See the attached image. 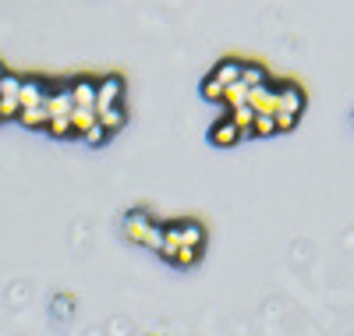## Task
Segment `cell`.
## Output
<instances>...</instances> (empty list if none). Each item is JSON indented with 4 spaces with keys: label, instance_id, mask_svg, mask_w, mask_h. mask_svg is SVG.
Here are the masks:
<instances>
[{
    "label": "cell",
    "instance_id": "6da1fadb",
    "mask_svg": "<svg viewBox=\"0 0 354 336\" xmlns=\"http://www.w3.org/2000/svg\"><path fill=\"white\" fill-rule=\"evenodd\" d=\"M124 234H128L131 244H142V248H153V252H160V244H163V227L149 216V209H135V212H128Z\"/></svg>",
    "mask_w": 354,
    "mask_h": 336
},
{
    "label": "cell",
    "instance_id": "7a4b0ae2",
    "mask_svg": "<svg viewBox=\"0 0 354 336\" xmlns=\"http://www.w3.org/2000/svg\"><path fill=\"white\" fill-rule=\"evenodd\" d=\"M124 78L121 75H106L96 82V113L113 110V106H124Z\"/></svg>",
    "mask_w": 354,
    "mask_h": 336
},
{
    "label": "cell",
    "instance_id": "3957f363",
    "mask_svg": "<svg viewBox=\"0 0 354 336\" xmlns=\"http://www.w3.org/2000/svg\"><path fill=\"white\" fill-rule=\"evenodd\" d=\"M301 110H305V88L294 82H280L277 85V113L301 117Z\"/></svg>",
    "mask_w": 354,
    "mask_h": 336
},
{
    "label": "cell",
    "instance_id": "277c9868",
    "mask_svg": "<svg viewBox=\"0 0 354 336\" xmlns=\"http://www.w3.org/2000/svg\"><path fill=\"white\" fill-rule=\"evenodd\" d=\"M170 227H174L177 241H181V248H198V252H205V227H202L198 220H174Z\"/></svg>",
    "mask_w": 354,
    "mask_h": 336
},
{
    "label": "cell",
    "instance_id": "5b68a950",
    "mask_svg": "<svg viewBox=\"0 0 354 336\" xmlns=\"http://www.w3.org/2000/svg\"><path fill=\"white\" fill-rule=\"evenodd\" d=\"M46 96H50V88H46V82H43V78H21V93H18L21 110L46 106Z\"/></svg>",
    "mask_w": 354,
    "mask_h": 336
},
{
    "label": "cell",
    "instance_id": "8992f818",
    "mask_svg": "<svg viewBox=\"0 0 354 336\" xmlns=\"http://www.w3.org/2000/svg\"><path fill=\"white\" fill-rule=\"evenodd\" d=\"M248 106L255 110V117H277V85H262V88H252Z\"/></svg>",
    "mask_w": 354,
    "mask_h": 336
},
{
    "label": "cell",
    "instance_id": "52a82bcc",
    "mask_svg": "<svg viewBox=\"0 0 354 336\" xmlns=\"http://www.w3.org/2000/svg\"><path fill=\"white\" fill-rule=\"evenodd\" d=\"M241 138H245V135L230 124V117H220V120H213V124H209V142H213L216 149H230V145H238Z\"/></svg>",
    "mask_w": 354,
    "mask_h": 336
},
{
    "label": "cell",
    "instance_id": "ba28073f",
    "mask_svg": "<svg viewBox=\"0 0 354 336\" xmlns=\"http://www.w3.org/2000/svg\"><path fill=\"white\" fill-rule=\"evenodd\" d=\"M75 110V100H71V85H61V88H53V93L46 96V117L57 120V117H71Z\"/></svg>",
    "mask_w": 354,
    "mask_h": 336
},
{
    "label": "cell",
    "instance_id": "9c48e42d",
    "mask_svg": "<svg viewBox=\"0 0 354 336\" xmlns=\"http://www.w3.org/2000/svg\"><path fill=\"white\" fill-rule=\"evenodd\" d=\"M96 82H100V78H75V82H71L75 110H96Z\"/></svg>",
    "mask_w": 354,
    "mask_h": 336
},
{
    "label": "cell",
    "instance_id": "30bf717a",
    "mask_svg": "<svg viewBox=\"0 0 354 336\" xmlns=\"http://www.w3.org/2000/svg\"><path fill=\"white\" fill-rule=\"evenodd\" d=\"M241 71H245V64H241V60H234V57H227V60H220V64L209 71L223 88H230V85H238L241 82Z\"/></svg>",
    "mask_w": 354,
    "mask_h": 336
},
{
    "label": "cell",
    "instance_id": "8fae6325",
    "mask_svg": "<svg viewBox=\"0 0 354 336\" xmlns=\"http://www.w3.org/2000/svg\"><path fill=\"white\" fill-rule=\"evenodd\" d=\"M100 117V128L106 131V135H117L124 124H128V106H113V110H103V113H96Z\"/></svg>",
    "mask_w": 354,
    "mask_h": 336
},
{
    "label": "cell",
    "instance_id": "7c38bea8",
    "mask_svg": "<svg viewBox=\"0 0 354 336\" xmlns=\"http://www.w3.org/2000/svg\"><path fill=\"white\" fill-rule=\"evenodd\" d=\"M96 124H100L96 110H71V128H75V135H78V138H85Z\"/></svg>",
    "mask_w": 354,
    "mask_h": 336
},
{
    "label": "cell",
    "instance_id": "4fadbf2b",
    "mask_svg": "<svg viewBox=\"0 0 354 336\" xmlns=\"http://www.w3.org/2000/svg\"><path fill=\"white\" fill-rule=\"evenodd\" d=\"M241 85H245V88H262V85H270V71H266L262 64H245Z\"/></svg>",
    "mask_w": 354,
    "mask_h": 336
},
{
    "label": "cell",
    "instance_id": "5bb4252c",
    "mask_svg": "<svg viewBox=\"0 0 354 336\" xmlns=\"http://www.w3.org/2000/svg\"><path fill=\"white\" fill-rule=\"evenodd\" d=\"M18 120H21V124L25 128H32V131H46V124H50V117H46V106H32V110H21L18 113Z\"/></svg>",
    "mask_w": 354,
    "mask_h": 336
},
{
    "label": "cell",
    "instance_id": "9a60e30c",
    "mask_svg": "<svg viewBox=\"0 0 354 336\" xmlns=\"http://www.w3.org/2000/svg\"><path fill=\"white\" fill-rule=\"evenodd\" d=\"M227 117H230V124L238 128L241 135H252V124H255V110L252 106H238V110H230Z\"/></svg>",
    "mask_w": 354,
    "mask_h": 336
},
{
    "label": "cell",
    "instance_id": "2e32d148",
    "mask_svg": "<svg viewBox=\"0 0 354 336\" xmlns=\"http://www.w3.org/2000/svg\"><path fill=\"white\" fill-rule=\"evenodd\" d=\"M223 93H227V88H223L213 75H205V78H202V100H209V103H223Z\"/></svg>",
    "mask_w": 354,
    "mask_h": 336
},
{
    "label": "cell",
    "instance_id": "e0dca14e",
    "mask_svg": "<svg viewBox=\"0 0 354 336\" xmlns=\"http://www.w3.org/2000/svg\"><path fill=\"white\" fill-rule=\"evenodd\" d=\"M46 135H53V138H78L75 128H71V117H57V120H50V124H46Z\"/></svg>",
    "mask_w": 354,
    "mask_h": 336
},
{
    "label": "cell",
    "instance_id": "ac0fdd59",
    "mask_svg": "<svg viewBox=\"0 0 354 336\" xmlns=\"http://www.w3.org/2000/svg\"><path fill=\"white\" fill-rule=\"evenodd\" d=\"M198 259H202V252H198V248H181V252L174 255V262H170V265H174V269H192Z\"/></svg>",
    "mask_w": 354,
    "mask_h": 336
},
{
    "label": "cell",
    "instance_id": "d6986e66",
    "mask_svg": "<svg viewBox=\"0 0 354 336\" xmlns=\"http://www.w3.org/2000/svg\"><path fill=\"white\" fill-rule=\"evenodd\" d=\"M252 135H255V138H270V135H277V120H273V117H255Z\"/></svg>",
    "mask_w": 354,
    "mask_h": 336
},
{
    "label": "cell",
    "instance_id": "ffe728a7",
    "mask_svg": "<svg viewBox=\"0 0 354 336\" xmlns=\"http://www.w3.org/2000/svg\"><path fill=\"white\" fill-rule=\"evenodd\" d=\"M18 113H21L18 96H4V100H0V120H18Z\"/></svg>",
    "mask_w": 354,
    "mask_h": 336
},
{
    "label": "cell",
    "instance_id": "44dd1931",
    "mask_svg": "<svg viewBox=\"0 0 354 336\" xmlns=\"http://www.w3.org/2000/svg\"><path fill=\"white\" fill-rule=\"evenodd\" d=\"M18 93H21V78L8 75L4 82H0V100H4V96H18Z\"/></svg>",
    "mask_w": 354,
    "mask_h": 336
},
{
    "label": "cell",
    "instance_id": "7402d4cb",
    "mask_svg": "<svg viewBox=\"0 0 354 336\" xmlns=\"http://www.w3.org/2000/svg\"><path fill=\"white\" fill-rule=\"evenodd\" d=\"M273 120H277V135H280V131H294V128H298V117H290V113H277Z\"/></svg>",
    "mask_w": 354,
    "mask_h": 336
},
{
    "label": "cell",
    "instance_id": "603a6c76",
    "mask_svg": "<svg viewBox=\"0 0 354 336\" xmlns=\"http://www.w3.org/2000/svg\"><path fill=\"white\" fill-rule=\"evenodd\" d=\"M71 308H75V301H71V297H64V294H61V297H57V301H53V312H57V315H61V319H64V315H68Z\"/></svg>",
    "mask_w": 354,
    "mask_h": 336
},
{
    "label": "cell",
    "instance_id": "cb8c5ba5",
    "mask_svg": "<svg viewBox=\"0 0 354 336\" xmlns=\"http://www.w3.org/2000/svg\"><path fill=\"white\" fill-rule=\"evenodd\" d=\"M106 138H110V135H106V131H103V128H100V124H96V128H93V131H88V135H85V142H88V145H103V142H106Z\"/></svg>",
    "mask_w": 354,
    "mask_h": 336
},
{
    "label": "cell",
    "instance_id": "d4e9b609",
    "mask_svg": "<svg viewBox=\"0 0 354 336\" xmlns=\"http://www.w3.org/2000/svg\"><path fill=\"white\" fill-rule=\"evenodd\" d=\"M4 78H8V68H4V64H0V82H4Z\"/></svg>",
    "mask_w": 354,
    "mask_h": 336
}]
</instances>
